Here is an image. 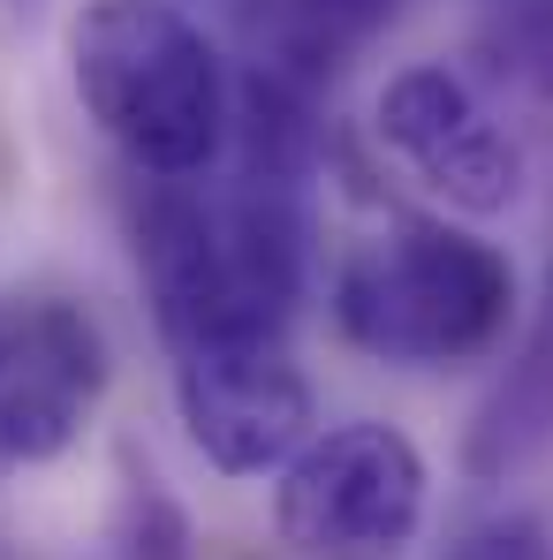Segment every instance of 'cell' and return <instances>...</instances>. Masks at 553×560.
Returning <instances> with one entry per match:
<instances>
[{
	"label": "cell",
	"mask_w": 553,
	"mask_h": 560,
	"mask_svg": "<svg viewBox=\"0 0 553 560\" xmlns=\"http://www.w3.org/2000/svg\"><path fill=\"white\" fill-rule=\"evenodd\" d=\"M303 175L258 160H235L228 175L205 167L183 183H152L137 212V273L175 357L280 341L303 295Z\"/></svg>",
	"instance_id": "6da1fadb"
},
{
	"label": "cell",
	"mask_w": 553,
	"mask_h": 560,
	"mask_svg": "<svg viewBox=\"0 0 553 560\" xmlns=\"http://www.w3.org/2000/svg\"><path fill=\"white\" fill-rule=\"evenodd\" d=\"M69 77L106 144H122L129 167L160 183L205 175L228 144L235 114L220 54L175 0H84L69 31Z\"/></svg>",
	"instance_id": "7a4b0ae2"
},
{
	"label": "cell",
	"mask_w": 553,
	"mask_h": 560,
	"mask_svg": "<svg viewBox=\"0 0 553 560\" xmlns=\"http://www.w3.org/2000/svg\"><path fill=\"white\" fill-rule=\"evenodd\" d=\"M516 273L485 235L448 220H394L334 273V326L394 372H448L500 341Z\"/></svg>",
	"instance_id": "3957f363"
},
{
	"label": "cell",
	"mask_w": 553,
	"mask_h": 560,
	"mask_svg": "<svg viewBox=\"0 0 553 560\" xmlns=\"http://www.w3.org/2000/svg\"><path fill=\"white\" fill-rule=\"evenodd\" d=\"M425 455L402 424H326L274 485V530L296 560H402L425 530Z\"/></svg>",
	"instance_id": "277c9868"
},
{
	"label": "cell",
	"mask_w": 553,
	"mask_h": 560,
	"mask_svg": "<svg viewBox=\"0 0 553 560\" xmlns=\"http://www.w3.org/2000/svg\"><path fill=\"white\" fill-rule=\"evenodd\" d=\"M106 394V334L77 303L0 295V469L61 463Z\"/></svg>",
	"instance_id": "5b68a950"
},
{
	"label": "cell",
	"mask_w": 553,
	"mask_h": 560,
	"mask_svg": "<svg viewBox=\"0 0 553 560\" xmlns=\"http://www.w3.org/2000/svg\"><path fill=\"white\" fill-rule=\"evenodd\" d=\"M371 114H379V144L456 212L485 220V212H508L523 197V144L508 137V121L485 106L470 77L417 61V69L387 77Z\"/></svg>",
	"instance_id": "8992f818"
},
{
	"label": "cell",
	"mask_w": 553,
	"mask_h": 560,
	"mask_svg": "<svg viewBox=\"0 0 553 560\" xmlns=\"http://www.w3.org/2000/svg\"><path fill=\"white\" fill-rule=\"evenodd\" d=\"M175 409L189 447L220 477H266L311 440V378L280 341L175 357Z\"/></svg>",
	"instance_id": "52a82bcc"
},
{
	"label": "cell",
	"mask_w": 553,
	"mask_h": 560,
	"mask_svg": "<svg viewBox=\"0 0 553 560\" xmlns=\"http://www.w3.org/2000/svg\"><path fill=\"white\" fill-rule=\"evenodd\" d=\"M546 455H553V334L539 326L523 341V357L500 372V386L485 394V409L462 440V463H470V477H516Z\"/></svg>",
	"instance_id": "ba28073f"
},
{
	"label": "cell",
	"mask_w": 553,
	"mask_h": 560,
	"mask_svg": "<svg viewBox=\"0 0 553 560\" xmlns=\"http://www.w3.org/2000/svg\"><path fill=\"white\" fill-rule=\"evenodd\" d=\"M477 54L493 84H516L531 106H553V0H500Z\"/></svg>",
	"instance_id": "9c48e42d"
},
{
	"label": "cell",
	"mask_w": 553,
	"mask_h": 560,
	"mask_svg": "<svg viewBox=\"0 0 553 560\" xmlns=\"http://www.w3.org/2000/svg\"><path fill=\"white\" fill-rule=\"evenodd\" d=\"M402 0H288V15L303 23V38L319 46H349V38H371Z\"/></svg>",
	"instance_id": "30bf717a"
},
{
	"label": "cell",
	"mask_w": 553,
	"mask_h": 560,
	"mask_svg": "<svg viewBox=\"0 0 553 560\" xmlns=\"http://www.w3.org/2000/svg\"><path fill=\"white\" fill-rule=\"evenodd\" d=\"M448 560H553V530L539 515H493V523H477Z\"/></svg>",
	"instance_id": "8fae6325"
},
{
	"label": "cell",
	"mask_w": 553,
	"mask_h": 560,
	"mask_svg": "<svg viewBox=\"0 0 553 560\" xmlns=\"http://www.w3.org/2000/svg\"><path fill=\"white\" fill-rule=\"evenodd\" d=\"M546 334H553V273H546Z\"/></svg>",
	"instance_id": "7c38bea8"
},
{
	"label": "cell",
	"mask_w": 553,
	"mask_h": 560,
	"mask_svg": "<svg viewBox=\"0 0 553 560\" xmlns=\"http://www.w3.org/2000/svg\"><path fill=\"white\" fill-rule=\"evenodd\" d=\"M493 8H500V0H493Z\"/></svg>",
	"instance_id": "4fadbf2b"
}]
</instances>
